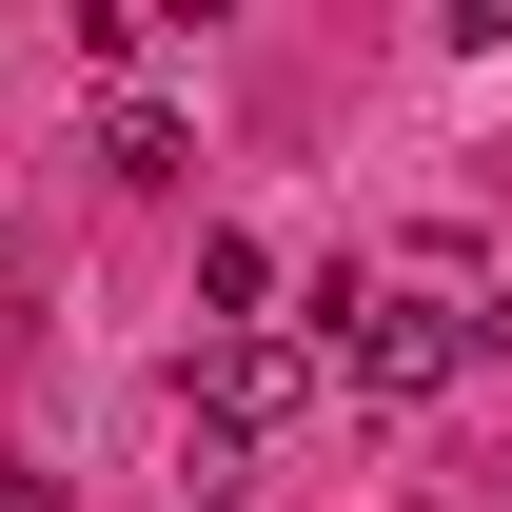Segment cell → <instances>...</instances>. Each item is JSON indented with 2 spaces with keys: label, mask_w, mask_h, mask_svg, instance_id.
Wrapping results in <instances>:
<instances>
[{
  "label": "cell",
  "mask_w": 512,
  "mask_h": 512,
  "mask_svg": "<svg viewBox=\"0 0 512 512\" xmlns=\"http://www.w3.org/2000/svg\"><path fill=\"white\" fill-rule=\"evenodd\" d=\"M316 355L355 394H453V375L512 355V316L473 296V276H414V296H394V276H316Z\"/></svg>",
  "instance_id": "1"
},
{
  "label": "cell",
  "mask_w": 512,
  "mask_h": 512,
  "mask_svg": "<svg viewBox=\"0 0 512 512\" xmlns=\"http://www.w3.org/2000/svg\"><path fill=\"white\" fill-rule=\"evenodd\" d=\"M197 493H237V453L256 434H296V414H316V355H296V335H197Z\"/></svg>",
  "instance_id": "2"
},
{
  "label": "cell",
  "mask_w": 512,
  "mask_h": 512,
  "mask_svg": "<svg viewBox=\"0 0 512 512\" xmlns=\"http://www.w3.org/2000/svg\"><path fill=\"white\" fill-rule=\"evenodd\" d=\"M256 296H276V256H256V237H197V316H217V335H276Z\"/></svg>",
  "instance_id": "3"
},
{
  "label": "cell",
  "mask_w": 512,
  "mask_h": 512,
  "mask_svg": "<svg viewBox=\"0 0 512 512\" xmlns=\"http://www.w3.org/2000/svg\"><path fill=\"white\" fill-rule=\"evenodd\" d=\"M99 158H119V178H138V197H158V178H178V158H197V138H178V119H158V99H119V119H99Z\"/></svg>",
  "instance_id": "4"
}]
</instances>
